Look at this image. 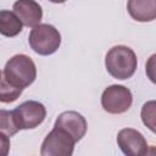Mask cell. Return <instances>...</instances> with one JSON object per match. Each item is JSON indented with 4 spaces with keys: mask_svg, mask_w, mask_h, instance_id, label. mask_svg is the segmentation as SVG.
<instances>
[{
    "mask_svg": "<svg viewBox=\"0 0 156 156\" xmlns=\"http://www.w3.org/2000/svg\"><path fill=\"white\" fill-rule=\"evenodd\" d=\"M1 78L16 88L24 89L37 78L35 63L29 56L17 54L6 62L1 72Z\"/></svg>",
    "mask_w": 156,
    "mask_h": 156,
    "instance_id": "cell-1",
    "label": "cell"
},
{
    "mask_svg": "<svg viewBox=\"0 0 156 156\" xmlns=\"http://www.w3.org/2000/svg\"><path fill=\"white\" fill-rule=\"evenodd\" d=\"M138 60L135 52L126 45L112 46L105 56L106 71L116 79H128L136 69Z\"/></svg>",
    "mask_w": 156,
    "mask_h": 156,
    "instance_id": "cell-2",
    "label": "cell"
},
{
    "mask_svg": "<svg viewBox=\"0 0 156 156\" xmlns=\"http://www.w3.org/2000/svg\"><path fill=\"white\" fill-rule=\"evenodd\" d=\"M29 46L39 55L48 56L57 51L61 45V34L51 24L43 23L34 27L28 37Z\"/></svg>",
    "mask_w": 156,
    "mask_h": 156,
    "instance_id": "cell-3",
    "label": "cell"
},
{
    "mask_svg": "<svg viewBox=\"0 0 156 156\" xmlns=\"http://www.w3.org/2000/svg\"><path fill=\"white\" fill-rule=\"evenodd\" d=\"M12 117L18 130L37 128L46 117L45 106L34 100L24 101L12 110Z\"/></svg>",
    "mask_w": 156,
    "mask_h": 156,
    "instance_id": "cell-4",
    "label": "cell"
},
{
    "mask_svg": "<svg viewBox=\"0 0 156 156\" xmlns=\"http://www.w3.org/2000/svg\"><path fill=\"white\" fill-rule=\"evenodd\" d=\"M133 102L132 91L119 84H112L107 87L101 95V106L102 108L112 115L124 113L129 110Z\"/></svg>",
    "mask_w": 156,
    "mask_h": 156,
    "instance_id": "cell-5",
    "label": "cell"
},
{
    "mask_svg": "<svg viewBox=\"0 0 156 156\" xmlns=\"http://www.w3.org/2000/svg\"><path fill=\"white\" fill-rule=\"evenodd\" d=\"M76 140L65 130L54 127L40 147L41 156H72Z\"/></svg>",
    "mask_w": 156,
    "mask_h": 156,
    "instance_id": "cell-6",
    "label": "cell"
},
{
    "mask_svg": "<svg viewBox=\"0 0 156 156\" xmlns=\"http://www.w3.org/2000/svg\"><path fill=\"white\" fill-rule=\"evenodd\" d=\"M117 144L126 156H144L147 143L144 135L133 128H123L117 134Z\"/></svg>",
    "mask_w": 156,
    "mask_h": 156,
    "instance_id": "cell-7",
    "label": "cell"
},
{
    "mask_svg": "<svg viewBox=\"0 0 156 156\" xmlns=\"http://www.w3.org/2000/svg\"><path fill=\"white\" fill-rule=\"evenodd\" d=\"M54 127L68 133L76 140V143L85 135L88 129L85 118L77 111H65L61 115H58Z\"/></svg>",
    "mask_w": 156,
    "mask_h": 156,
    "instance_id": "cell-8",
    "label": "cell"
},
{
    "mask_svg": "<svg viewBox=\"0 0 156 156\" xmlns=\"http://www.w3.org/2000/svg\"><path fill=\"white\" fill-rule=\"evenodd\" d=\"M13 12L18 16L22 23L26 27H37L40 24L43 17L41 6L33 0H20L16 1L12 6Z\"/></svg>",
    "mask_w": 156,
    "mask_h": 156,
    "instance_id": "cell-9",
    "label": "cell"
},
{
    "mask_svg": "<svg viewBox=\"0 0 156 156\" xmlns=\"http://www.w3.org/2000/svg\"><path fill=\"white\" fill-rule=\"evenodd\" d=\"M127 10L130 17L138 22L156 20V0H129Z\"/></svg>",
    "mask_w": 156,
    "mask_h": 156,
    "instance_id": "cell-10",
    "label": "cell"
},
{
    "mask_svg": "<svg viewBox=\"0 0 156 156\" xmlns=\"http://www.w3.org/2000/svg\"><path fill=\"white\" fill-rule=\"evenodd\" d=\"M22 21L18 18V16L7 10L0 11V33L5 37H16L22 30Z\"/></svg>",
    "mask_w": 156,
    "mask_h": 156,
    "instance_id": "cell-11",
    "label": "cell"
},
{
    "mask_svg": "<svg viewBox=\"0 0 156 156\" xmlns=\"http://www.w3.org/2000/svg\"><path fill=\"white\" fill-rule=\"evenodd\" d=\"M140 117L145 127L156 134V100L146 101L140 111Z\"/></svg>",
    "mask_w": 156,
    "mask_h": 156,
    "instance_id": "cell-12",
    "label": "cell"
},
{
    "mask_svg": "<svg viewBox=\"0 0 156 156\" xmlns=\"http://www.w3.org/2000/svg\"><path fill=\"white\" fill-rule=\"evenodd\" d=\"M23 89L16 88L13 85H11L10 83H7L4 78H1V84H0V100L1 102H12L15 100H17V98L22 94Z\"/></svg>",
    "mask_w": 156,
    "mask_h": 156,
    "instance_id": "cell-13",
    "label": "cell"
},
{
    "mask_svg": "<svg viewBox=\"0 0 156 156\" xmlns=\"http://www.w3.org/2000/svg\"><path fill=\"white\" fill-rule=\"evenodd\" d=\"M0 129L1 133L7 136H12L18 132L12 117V111H6V110L0 111Z\"/></svg>",
    "mask_w": 156,
    "mask_h": 156,
    "instance_id": "cell-14",
    "label": "cell"
},
{
    "mask_svg": "<svg viewBox=\"0 0 156 156\" xmlns=\"http://www.w3.org/2000/svg\"><path fill=\"white\" fill-rule=\"evenodd\" d=\"M145 73H146L147 78L154 84H156V54H152L147 58L146 65H145Z\"/></svg>",
    "mask_w": 156,
    "mask_h": 156,
    "instance_id": "cell-15",
    "label": "cell"
},
{
    "mask_svg": "<svg viewBox=\"0 0 156 156\" xmlns=\"http://www.w3.org/2000/svg\"><path fill=\"white\" fill-rule=\"evenodd\" d=\"M1 143H2V156L7 155V149H9V144H7V135L1 133Z\"/></svg>",
    "mask_w": 156,
    "mask_h": 156,
    "instance_id": "cell-16",
    "label": "cell"
},
{
    "mask_svg": "<svg viewBox=\"0 0 156 156\" xmlns=\"http://www.w3.org/2000/svg\"><path fill=\"white\" fill-rule=\"evenodd\" d=\"M144 156H156V146H150L147 147L146 152L144 154Z\"/></svg>",
    "mask_w": 156,
    "mask_h": 156,
    "instance_id": "cell-17",
    "label": "cell"
}]
</instances>
